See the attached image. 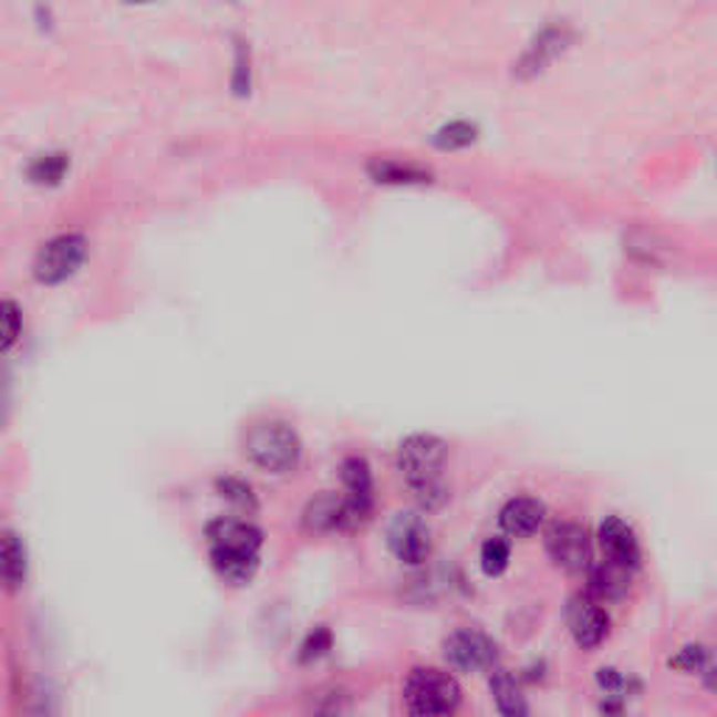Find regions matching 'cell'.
Segmentation results:
<instances>
[{
    "label": "cell",
    "instance_id": "17",
    "mask_svg": "<svg viewBox=\"0 0 717 717\" xmlns=\"http://www.w3.org/2000/svg\"><path fill=\"white\" fill-rule=\"evenodd\" d=\"M67 168H71V157H67L65 152H45V155L34 157V160L29 163L25 174H29V179L34 186L54 188L65 179Z\"/></svg>",
    "mask_w": 717,
    "mask_h": 717
},
{
    "label": "cell",
    "instance_id": "6",
    "mask_svg": "<svg viewBox=\"0 0 717 717\" xmlns=\"http://www.w3.org/2000/svg\"><path fill=\"white\" fill-rule=\"evenodd\" d=\"M547 555L563 572H586L592 567V541H589V532L580 524H572V521H558L547 532Z\"/></svg>",
    "mask_w": 717,
    "mask_h": 717
},
{
    "label": "cell",
    "instance_id": "16",
    "mask_svg": "<svg viewBox=\"0 0 717 717\" xmlns=\"http://www.w3.org/2000/svg\"><path fill=\"white\" fill-rule=\"evenodd\" d=\"M627 586H631V569L620 567L614 561H605V558L598 567H589V594L598 598L600 603L603 600L625 598Z\"/></svg>",
    "mask_w": 717,
    "mask_h": 717
},
{
    "label": "cell",
    "instance_id": "21",
    "mask_svg": "<svg viewBox=\"0 0 717 717\" xmlns=\"http://www.w3.org/2000/svg\"><path fill=\"white\" fill-rule=\"evenodd\" d=\"M669 664L687 669V673H695V676H704L706 682L711 684V673H715V662H711V651L704 645H689L678 653Z\"/></svg>",
    "mask_w": 717,
    "mask_h": 717
},
{
    "label": "cell",
    "instance_id": "2",
    "mask_svg": "<svg viewBox=\"0 0 717 717\" xmlns=\"http://www.w3.org/2000/svg\"><path fill=\"white\" fill-rule=\"evenodd\" d=\"M443 466H446V443L440 437L413 435L401 443L398 468L426 510H437L446 502Z\"/></svg>",
    "mask_w": 717,
    "mask_h": 717
},
{
    "label": "cell",
    "instance_id": "12",
    "mask_svg": "<svg viewBox=\"0 0 717 717\" xmlns=\"http://www.w3.org/2000/svg\"><path fill=\"white\" fill-rule=\"evenodd\" d=\"M342 485H345L347 490L345 499L353 510V519H356V524H362V521L371 516L373 508L371 466H367L362 457H347V460L342 463Z\"/></svg>",
    "mask_w": 717,
    "mask_h": 717
},
{
    "label": "cell",
    "instance_id": "19",
    "mask_svg": "<svg viewBox=\"0 0 717 717\" xmlns=\"http://www.w3.org/2000/svg\"><path fill=\"white\" fill-rule=\"evenodd\" d=\"M371 177L376 183H389V186H401V183H429V174L418 166H409V163L398 160H373L367 166Z\"/></svg>",
    "mask_w": 717,
    "mask_h": 717
},
{
    "label": "cell",
    "instance_id": "1",
    "mask_svg": "<svg viewBox=\"0 0 717 717\" xmlns=\"http://www.w3.org/2000/svg\"><path fill=\"white\" fill-rule=\"evenodd\" d=\"M263 536L258 527L241 519H216L208 524L210 563L221 580L233 586L250 583L258 569Z\"/></svg>",
    "mask_w": 717,
    "mask_h": 717
},
{
    "label": "cell",
    "instance_id": "13",
    "mask_svg": "<svg viewBox=\"0 0 717 717\" xmlns=\"http://www.w3.org/2000/svg\"><path fill=\"white\" fill-rule=\"evenodd\" d=\"M29 578V552L14 530H0V589L18 592Z\"/></svg>",
    "mask_w": 717,
    "mask_h": 717
},
{
    "label": "cell",
    "instance_id": "3",
    "mask_svg": "<svg viewBox=\"0 0 717 717\" xmlns=\"http://www.w3.org/2000/svg\"><path fill=\"white\" fill-rule=\"evenodd\" d=\"M245 451L261 471L289 474L300 466L303 443L283 420H261L245 437Z\"/></svg>",
    "mask_w": 717,
    "mask_h": 717
},
{
    "label": "cell",
    "instance_id": "5",
    "mask_svg": "<svg viewBox=\"0 0 717 717\" xmlns=\"http://www.w3.org/2000/svg\"><path fill=\"white\" fill-rule=\"evenodd\" d=\"M87 258V239L82 233H60L37 250L34 278L42 287H60L79 272Z\"/></svg>",
    "mask_w": 717,
    "mask_h": 717
},
{
    "label": "cell",
    "instance_id": "11",
    "mask_svg": "<svg viewBox=\"0 0 717 717\" xmlns=\"http://www.w3.org/2000/svg\"><path fill=\"white\" fill-rule=\"evenodd\" d=\"M303 527L309 532H334L356 527L353 510L345 497H334V493H323V497L311 499L309 508L303 513Z\"/></svg>",
    "mask_w": 717,
    "mask_h": 717
},
{
    "label": "cell",
    "instance_id": "4",
    "mask_svg": "<svg viewBox=\"0 0 717 717\" xmlns=\"http://www.w3.org/2000/svg\"><path fill=\"white\" fill-rule=\"evenodd\" d=\"M404 704L413 715H448L460 706V684L443 669L418 667L404 684Z\"/></svg>",
    "mask_w": 717,
    "mask_h": 717
},
{
    "label": "cell",
    "instance_id": "20",
    "mask_svg": "<svg viewBox=\"0 0 717 717\" xmlns=\"http://www.w3.org/2000/svg\"><path fill=\"white\" fill-rule=\"evenodd\" d=\"M23 331V309L14 300H0V356L14 347Z\"/></svg>",
    "mask_w": 717,
    "mask_h": 717
},
{
    "label": "cell",
    "instance_id": "25",
    "mask_svg": "<svg viewBox=\"0 0 717 717\" xmlns=\"http://www.w3.org/2000/svg\"><path fill=\"white\" fill-rule=\"evenodd\" d=\"M233 93L247 96L250 93V49L247 42H236V71H233Z\"/></svg>",
    "mask_w": 717,
    "mask_h": 717
},
{
    "label": "cell",
    "instance_id": "10",
    "mask_svg": "<svg viewBox=\"0 0 717 717\" xmlns=\"http://www.w3.org/2000/svg\"><path fill=\"white\" fill-rule=\"evenodd\" d=\"M600 547H603L605 561L620 563V567L631 569V572L640 567V541H636L634 530L622 519H616V516H611V519H605L600 524Z\"/></svg>",
    "mask_w": 717,
    "mask_h": 717
},
{
    "label": "cell",
    "instance_id": "15",
    "mask_svg": "<svg viewBox=\"0 0 717 717\" xmlns=\"http://www.w3.org/2000/svg\"><path fill=\"white\" fill-rule=\"evenodd\" d=\"M544 521V505L530 497H516L499 513V524L510 538H527Z\"/></svg>",
    "mask_w": 717,
    "mask_h": 717
},
{
    "label": "cell",
    "instance_id": "23",
    "mask_svg": "<svg viewBox=\"0 0 717 717\" xmlns=\"http://www.w3.org/2000/svg\"><path fill=\"white\" fill-rule=\"evenodd\" d=\"M474 138H477V129L471 124H466V121H457V124H448L437 132L435 144L440 149H463V146L474 144Z\"/></svg>",
    "mask_w": 717,
    "mask_h": 717
},
{
    "label": "cell",
    "instance_id": "7",
    "mask_svg": "<svg viewBox=\"0 0 717 717\" xmlns=\"http://www.w3.org/2000/svg\"><path fill=\"white\" fill-rule=\"evenodd\" d=\"M443 656L455 669H463V673H479V669L493 667L499 656L497 642L485 636L482 631H455L443 642Z\"/></svg>",
    "mask_w": 717,
    "mask_h": 717
},
{
    "label": "cell",
    "instance_id": "18",
    "mask_svg": "<svg viewBox=\"0 0 717 717\" xmlns=\"http://www.w3.org/2000/svg\"><path fill=\"white\" fill-rule=\"evenodd\" d=\"M490 693H493L499 711H505V715L516 717L527 711L524 695H521L519 684H516V678L510 676L508 669H493V676H490Z\"/></svg>",
    "mask_w": 717,
    "mask_h": 717
},
{
    "label": "cell",
    "instance_id": "9",
    "mask_svg": "<svg viewBox=\"0 0 717 717\" xmlns=\"http://www.w3.org/2000/svg\"><path fill=\"white\" fill-rule=\"evenodd\" d=\"M567 622L574 642H578L583 651H592V647L603 645L605 636H609V614H605L600 600L592 598V594H578V598L569 600Z\"/></svg>",
    "mask_w": 717,
    "mask_h": 717
},
{
    "label": "cell",
    "instance_id": "8",
    "mask_svg": "<svg viewBox=\"0 0 717 717\" xmlns=\"http://www.w3.org/2000/svg\"><path fill=\"white\" fill-rule=\"evenodd\" d=\"M387 544L401 563L418 567L432 552L429 524L418 513H398L387 527Z\"/></svg>",
    "mask_w": 717,
    "mask_h": 717
},
{
    "label": "cell",
    "instance_id": "28",
    "mask_svg": "<svg viewBox=\"0 0 717 717\" xmlns=\"http://www.w3.org/2000/svg\"><path fill=\"white\" fill-rule=\"evenodd\" d=\"M126 3H152V0H126Z\"/></svg>",
    "mask_w": 717,
    "mask_h": 717
},
{
    "label": "cell",
    "instance_id": "22",
    "mask_svg": "<svg viewBox=\"0 0 717 717\" xmlns=\"http://www.w3.org/2000/svg\"><path fill=\"white\" fill-rule=\"evenodd\" d=\"M479 563H482V572L488 578H497L508 569L510 563V544L505 538H488L482 544V552H479Z\"/></svg>",
    "mask_w": 717,
    "mask_h": 717
},
{
    "label": "cell",
    "instance_id": "26",
    "mask_svg": "<svg viewBox=\"0 0 717 717\" xmlns=\"http://www.w3.org/2000/svg\"><path fill=\"white\" fill-rule=\"evenodd\" d=\"M331 647V634L329 627H314L309 634V640L300 647V662H318L320 656H325Z\"/></svg>",
    "mask_w": 717,
    "mask_h": 717
},
{
    "label": "cell",
    "instance_id": "24",
    "mask_svg": "<svg viewBox=\"0 0 717 717\" xmlns=\"http://www.w3.org/2000/svg\"><path fill=\"white\" fill-rule=\"evenodd\" d=\"M216 488L221 490V497L228 499V502H233L239 510H256V493H252L250 485L241 482V479H219Z\"/></svg>",
    "mask_w": 717,
    "mask_h": 717
},
{
    "label": "cell",
    "instance_id": "14",
    "mask_svg": "<svg viewBox=\"0 0 717 717\" xmlns=\"http://www.w3.org/2000/svg\"><path fill=\"white\" fill-rule=\"evenodd\" d=\"M569 40H572V34H569L567 25H550V29H544L530 49H527V54L521 56L519 71L516 73H519V76H536V73H541L563 49H567Z\"/></svg>",
    "mask_w": 717,
    "mask_h": 717
},
{
    "label": "cell",
    "instance_id": "27",
    "mask_svg": "<svg viewBox=\"0 0 717 717\" xmlns=\"http://www.w3.org/2000/svg\"><path fill=\"white\" fill-rule=\"evenodd\" d=\"M7 409H9V378L7 373L0 371V426L7 420Z\"/></svg>",
    "mask_w": 717,
    "mask_h": 717
}]
</instances>
